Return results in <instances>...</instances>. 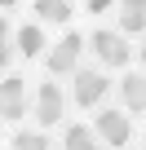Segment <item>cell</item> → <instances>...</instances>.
Listing matches in <instances>:
<instances>
[{"label":"cell","mask_w":146,"mask_h":150,"mask_svg":"<svg viewBox=\"0 0 146 150\" xmlns=\"http://www.w3.org/2000/svg\"><path fill=\"white\" fill-rule=\"evenodd\" d=\"M89 40H93V53H98L102 66H128V57H133L128 40H120L115 31H98V35H89Z\"/></svg>","instance_id":"cell-1"},{"label":"cell","mask_w":146,"mask_h":150,"mask_svg":"<svg viewBox=\"0 0 146 150\" xmlns=\"http://www.w3.org/2000/svg\"><path fill=\"white\" fill-rule=\"evenodd\" d=\"M98 132L106 146H128V119L120 110H98Z\"/></svg>","instance_id":"cell-5"},{"label":"cell","mask_w":146,"mask_h":150,"mask_svg":"<svg viewBox=\"0 0 146 150\" xmlns=\"http://www.w3.org/2000/svg\"><path fill=\"white\" fill-rule=\"evenodd\" d=\"M9 5H14V0H0V9H9Z\"/></svg>","instance_id":"cell-15"},{"label":"cell","mask_w":146,"mask_h":150,"mask_svg":"<svg viewBox=\"0 0 146 150\" xmlns=\"http://www.w3.org/2000/svg\"><path fill=\"white\" fill-rule=\"evenodd\" d=\"M62 106H66V102H62V88H58V84H40V93H36V119H40L44 128L62 119Z\"/></svg>","instance_id":"cell-4"},{"label":"cell","mask_w":146,"mask_h":150,"mask_svg":"<svg viewBox=\"0 0 146 150\" xmlns=\"http://www.w3.org/2000/svg\"><path fill=\"white\" fill-rule=\"evenodd\" d=\"M36 13L44 22H71V5L66 0H36Z\"/></svg>","instance_id":"cell-9"},{"label":"cell","mask_w":146,"mask_h":150,"mask_svg":"<svg viewBox=\"0 0 146 150\" xmlns=\"http://www.w3.org/2000/svg\"><path fill=\"white\" fill-rule=\"evenodd\" d=\"M14 146H18V150H49V137H44V132H27V128H22V132L14 137Z\"/></svg>","instance_id":"cell-12"},{"label":"cell","mask_w":146,"mask_h":150,"mask_svg":"<svg viewBox=\"0 0 146 150\" xmlns=\"http://www.w3.org/2000/svg\"><path fill=\"white\" fill-rule=\"evenodd\" d=\"M66 150H102V146H98V137L89 128L75 124V128H66Z\"/></svg>","instance_id":"cell-10"},{"label":"cell","mask_w":146,"mask_h":150,"mask_svg":"<svg viewBox=\"0 0 146 150\" xmlns=\"http://www.w3.org/2000/svg\"><path fill=\"white\" fill-rule=\"evenodd\" d=\"M80 49H84V35H75V31H66V40H58V49L49 53V71H53V75L71 71V66L80 62Z\"/></svg>","instance_id":"cell-3"},{"label":"cell","mask_w":146,"mask_h":150,"mask_svg":"<svg viewBox=\"0 0 146 150\" xmlns=\"http://www.w3.org/2000/svg\"><path fill=\"white\" fill-rule=\"evenodd\" d=\"M124 110H133L137 119L146 115V75H124Z\"/></svg>","instance_id":"cell-7"},{"label":"cell","mask_w":146,"mask_h":150,"mask_svg":"<svg viewBox=\"0 0 146 150\" xmlns=\"http://www.w3.org/2000/svg\"><path fill=\"white\" fill-rule=\"evenodd\" d=\"M106 75L102 71H75V102L80 106H98L102 97H106Z\"/></svg>","instance_id":"cell-2"},{"label":"cell","mask_w":146,"mask_h":150,"mask_svg":"<svg viewBox=\"0 0 146 150\" xmlns=\"http://www.w3.org/2000/svg\"><path fill=\"white\" fill-rule=\"evenodd\" d=\"M106 5H111V0H89V9H93V13H102Z\"/></svg>","instance_id":"cell-14"},{"label":"cell","mask_w":146,"mask_h":150,"mask_svg":"<svg viewBox=\"0 0 146 150\" xmlns=\"http://www.w3.org/2000/svg\"><path fill=\"white\" fill-rule=\"evenodd\" d=\"M22 80H18V75H9V80L5 84H0V115H5V119H22Z\"/></svg>","instance_id":"cell-6"},{"label":"cell","mask_w":146,"mask_h":150,"mask_svg":"<svg viewBox=\"0 0 146 150\" xmlns=\"http://www.w3.org/2000/svg\"><path fill=\"white\" fill-rule=\"evenodd\" d=\"M120 27L142 35V27H146V0H120Z\"/></svg>","instance_id":"cell-8"},{"label":"cell","mask_w":146,"mask_h":150,"mask_svg":"<svg viewBox=\"0 0 146 150\" xmlns=\"http://www.w3.org/2000/svg\"><path fill=\"white\" fill-rule=\"evenodd\" d=\"M18 49H22L27 57H36V53L44 49V35H40L36 27H22V31H18Z\"/></svg>","instance_id":"cell-11"},{"label":"cell","mask_w":146,"mask_h":150,"mask_svg":"<svg viewBox=\"0 0 146 150\" xmlns=\"http://www.w3.org/2000/svg\"><path fill=\"white\" fill-rule=\"evenodd\" d=\"M9 53H14L9 49V22L0 18V66H9Z\"/></svg>","instance_id":"cell-13"}]
</instances>
